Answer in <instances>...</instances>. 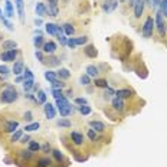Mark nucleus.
I'll return each mask as SVG.
<instances>
[{
  "mask_svg": "<svg viewBox=\"0 0 167 167\" xmlns=\"http://www.w3.org/2000/svg\"><path fill=\"white\" fill-rule=\"evenodd\" d=\"M137 2H139V0H128L127 3H128V6H130V7H133V9H134V6L137 5Z\"/></svg>",
  "mask_w": 167,
  "mask_h": 167,
  "instance_id": "59",
  "label": "nucleus"
},
{
  "mask_svg": "<svg viewBox=\"0 0 167 167\" xmlns=\"http://www.w3.org/2000/svg\"><path fill=\"white\" fill-rule=\"evenodd\" d=\"M51 86H52L53 89H62L63 86H65V84L61 79H53V81H51Z\"/></svg>",
  "mask_w": 167,
  "mask_h": 167,
  "instance_id": "35",
  "label": "nucleus"
},
{
  "mask_svg": "<svg viewBox=\"0 0 167 167\" xmlns=\"http://www.w3.org/2000/svg\"><path fill=\"white\" fill-rule=\"evenodd\" d=\"M29 141H30V137H29L28 134H26V135H22V139H20V143H22V144H26V143H29Z\"/></svg>",
  "mask_w": 167,
  "mask_h": 167,
  "instance_id": "56",
  "label": "nucleus"
},
{
  "mask_svg": "<svg viewBox=\"0 0 167 167\" xmlns=\"http://www.w3.org/2000/svg\"><path fill=\"white\" fill-rule=\"evenodd\" d=\"M28 148L30 150V151H33V153H38L39 150H40V144H39L38 141H35V140H30Z\"/></svg>",
  "mask_w": 167,
  "mask_h": 167,
  "instance_id": "28",
  "label": "nucleus"
},
{
  "mask_svg": "<svg viewBox=\"0 0 167 167\" xmlns=\"http://www.w3.org/2000/svg\"><path fill=\"white\" fill-rule=\"evenodd\" d=\"M62 28H63V32H65L66 36H71V35L75 33V29H74V26H72L71 23H65Z\"/></svg>",
  "mask_w": 167,
  "mask_h": 167,
  "instance_id": "32",
  "label": "nucleus"
},
{
  "mask_svg": "<svg viewBox=\"0 0 167 167\" xmlns=\"http://www.w3.org/2000/svg\"><path fill=\"white\" fill-rule=\"evenodd\" d=\"M94 85L98 86V88H108V81L107 79H100V78H95V82H94Z\"/></svg>",
  "mask_w": 167,
  "mask_h": 167,
  "instance_id": "33",
  "label": "nucleus"
},
{
  "mask_svg": "<svg viewBox=\"0 0 167 167\" xmlns=\"http://www.w3.org/2000/svg\"><path fill=\"white\" fill-rule=\"evenodd\" d=\"M51 164H52V160L49 157H40L38 158L36 167H51Z\"/></svg>",
  "mask_w": 167,
  "mask_h": 167,
  "instance_id": "21",
  "label": "nucleus"
},
{
  "mask_svg": "<svg viewBox=\"0 0 167 167\" xmlns=\"http://www.w3.org/2000/svg\"><path fill=\"white\" fill-rule=\"evenodd\" d=\"M75 42H77V46H79V45H86L88 43V38L86 36H79V38H75Z\"/></svg>",
  "mask_w": 167,
  "mask_h": 167,
  "instance_id": "43",
  "label": "nucleus"
},
{
  "mask_svg": "<svg viewBox=\"0 0 167 167\" xmlns=\"http://www.w3.org/2000/svg\"><path fill=\"white\" fill-rule=\"evenodd\" d=\"M48 7H58V0H48Z\"/></svg>",
  "mask_w": 167,
  "mask_h": 167,
  "instance_id": "57",
  "label": "nucleus"
},
{
  "mask_svg": "<svg viewBox=\"0 0 167 167\" xmlns=\"http://www.w3.org/2000/svg\"><path fill=\"white\" fill-rule=\"evenodd\" d=\"M52 154H53V157L56 158L58 161H62V160H63V154L61 153L59 150H53V151H52Z\"/></svg>",
  "mask_w": 167,
  "mask_h": 167,
  "instance_id": "48",
  "label": "nucleus"
},
{
  "mask_svg": "<svg viewBox=\"0 0 167 167\" xmlns=\"http://www.w3.org/2000/svg\"><path fill=\"white\" fill-rule=\"evenodd\" d=\"M35 25H36V26H40V25H43V22H42V19H38V17H36V19H35Z\"/></svg>",
  "mask_w": 167,
  "mask_h": 167,
  "instance_id": "60",
  "label": "nucleus"
},
{
  "mask_svg": "<svg viewBox=\"0 0 167 167\" xmlns=\"http://www.w3.org/2000/svg\"><path fill=\"white\" fill-rule=\"evenodd\" d=\"M154 22H156V28H157V32L158 35L164 38L167 33V29H166V20H164V16L161 14L160 10L156 12V17H154Z\"/></svg>",
  "mask_w": 167,
  "mask_h": 167,
  "instance_id": "4",
  "label": "nucleus"
},
{
  "mask_svg": "<svg viewBox=\"0 0 167 167\" xmlns=\"http://www.w3.org/2000/svg\"><path fill=\"white\" fill-rule=\"evenodd\" d=\"M118 6V0H104L102 2V10L105 13H112Z\"/></svg>",
  "mask_w": 167,
  "mask_h": 167,
  "instance_id": "6",
  "label": "nucleus"
},
{
  "mask_svg": "<svg viewBox=\"0 0 167 167\" xmlns=\"http://www.w3.org/2000/svg\"><path fill=\"white\" fill-rule=\"evenodd\" d=\"M75 104H78V105H86L88 104V101H86V98H75Z\"/></svg>",
  "mask_w": 167,
  "mask_h": 167,
  "instance_id": "54",
  "label": "nucleus"
},
{
  "mask_svg": "<svg viewBox=\"0 0 167 167\" xmlns=\"http://www.w3.org/2000/svg\"><path fill=\"white\" fill-rule=\"evenodd\" d=\"M22 135H23V130H19V128H17L13 134H12V137H10V141H12V143H16L17 140L22 139Z\"/></svg>",
  "mask_w": 167,
  "mask_h": 167,
  "instance_id": "29",
  "label": "nucleus"
},
{
  "mask_svg": "<svg viewBox=\"0 0 167 167\" xmlns=\"http://www.w3.org/2000/svg\"><path fill=\"white\" fill-rule=\"evenodd\" d=\"M19 128V123L16 120H10L5 123V131L6 133H14L16 130Z\"/></svg>",
  "mask_w": 167,
  "mask_h": 167,
  "instance_id": "13",
  "label": "nucleus"
},
{
  "mask_svg": "<svg viewBox=\"0 0 167 167\" xmlns=\"http://www.w3.org/2000/svg\"><path fill=\"white\" fill-rule=\"evenodd\" d=\"M48 14L56 17L58 14H59V7H48Z\"/></svg>",
  "mask_w": 167,
  "mask_h": 167,
  "instance_id": "46",
  "label": "nucleus"
},
{
  "mask_svg": "<svg viewBox=\"0 0 167 167\" xmlns=\"http://www.w3.org/2000/svg\"><path fill=\"white\" fill-rule=\"evenodd\" d=\"M35 56H36V59H38L40 63H45V58H43V52H40V51H36L35 52Z\"/></svg>",
  "mask_w": 167,
  "mask_h": 167,
  "instance_id": "50",
  "label": "nucleus"
},
{
  "mask_svg": "<svg viewBox=\"0 0 167 167\" xmlns=\"http://www.w3.org/2000/svg\"><path fill=\"white\" fill-rule=\"evenodd\" d=\"M56 74H58V78H61V79H68V78L71 77V72L68 71L66 68H61Z\"/></svg>",
  "mask_w": 167,
  "mask_h": 167,
  "instance_id": "27",
  "label": "nucleus"
},
{
  "mask_svg": "<svg viewBox=\"0 0 167 167\" xmlns=\"http://www.w3.org/2000/svg\"><path fill=\"white\" fill-rule=\"evenodd\" d=\"M17 98H19V94H17V91L13 85H7L0 92V102L2 104H12Z\"/></svg>",
  "mask_w": 167,
  "mask_h": 167,
  "instance_id": "1",
  "label": "nucleus"
},
{
  "mask_svg": "<svg viewBox=\"0 0 167 167\" xmlns=\"http://www.w3.org/2000/svg\"><path fill=\"white\" fill-rule=\"evenodd\" d=\"M86 75H88V77H92V78H97L100 75V69H98L95 65H88V66H86Z\"/></svg>",
  "mask_w": 167,
  "mask_h": 167,
  "instance_id": "18",
  "label": "nucleus"
},
{
  "mask_svg": "<svg viewBox=\"0 0 167 167\" xmlns=\"http://www.w3.org/2000/svg\"><path fill=\"white\" fill-rule=\"evenodd\" d=\"M23 78H25V79H33V72L30 71L29 68H25V71H23Z\"/></svg>",
  "mask_w": 167,
  "mask_h": 167,
  "instance_id": "45",
  "label": "nucleus"
},
{
  "mask_svg": "<svg viewBox=\"0 0 167 167\" xmlns=\"http://www.w3.org/2000/svg\"><path fill=\"white\" fill-rule=\"evenodd\" d=\"M111 105H112V110L118 111V112H121V111H124V107H125V102L123 98H118V97H114L112 100H111Z\"/></svg>",
  "mask_w": 167,
  "mask_h": 167,
  "instance_id": "7",
  "label": "nucleus"
},
{
  "mask_svg": "<svg viewBox=\"0 0 167 167\" xmlns=\"http://www.w3.org/2000/svg\"><path fill=\"white\" fill-rule=\"evenodd\" d=\"M158 10L161 12V14L164 17H167V0H161L158 5Z\"/></svg>",
  "mask_w": 167,
  "mask_h": 167,
  "instance_id": "36",
  "label": "nucleus"
},
{
  "mask_svg": "<svg viewBox=\"0 0 167 167\" xmlns=\"http://www.w3.org/2000/svg\"><path fill=\"white\" fill-rule=\"evenodd\" d=\"M84 53H85L88 58H91V59H94V58L98 56V51H97V48L94 46V45H86L85 48H84Z\"/></svg>",
  "mask_w": 167,
  "mask_h": 167,
  "instance_id": "14",
  "label": "nucleus"
},
{
  "mask_svg": "<svg viewBox=\"0 0 167 167\" xmlns=\"http://www.w3.org/2000/svg\"><path fill=\"white\" fill-rule=\"evenodd\" d=\"M89 127L92 130H95L97 133H104L105 131V124L104 123H101V121H97V120L89 121Z\"/></svg>",
  "mask_w": 167,
  "mask_h": 167,
  "instance_id": "16",
  "label": "nucleus"
},
{
  "mask_svg": "<svg viewBox=\"0 0 167 167\" xmlns=\"http://www.w3.org/2000/svg\"><path fill=\"white\" fill-rule=\"evenodd\" d=\"M35 12H36V14L39 17H45V16H48V6L45 3H42V2H39L35 6Z\"/></svg>",
  "mask_w": 167,
  "mask_h": 167,
  "instance_id": "10",
  "label": "nucleus"
},
{
  "mask_svg": "<svg viewBox=\"0 0 167 167\" xmlns=\"http://www.w3.org/2000/svg\"><path fill=\"white\" fill-rule=\"evenodd\" d=\"M56 107H58L59 114L62 115V117H68V115H71L72 112H74V107H72L71 102L68 101L66 97H62V98L56 100Z\"/></svg>",
  "mask_w": 167,
  "mask_h": 167,
  "instance_id": "2",
  "label": "nucleus"
},
{
  "mask_svg": "<svg viewBox=\"0 0 167 167\" xmlns=\"http://www.w3.org/2000/svg\"><path fill=\"white\" fill-rule=\"evenodd\" d=\"M43 36L42 35H36L33 38V46H35V49L36 51H39V49H42V46H43Z\"/></svg>",
  "mask_w": 167,
  "mask_h": 167,
  "instance_id": "22",
  "label": "nucleus"
},
{
  "mask_svg": "<svg viewBox=\"0 0 167 167\" xmlns=\"http://www.w3.org/2000/svg\"><path fill=\"white\" fill-rule=\"evenodd\" d=\"M78 110H79V112H81L82 115L91 114V107H88V104H86V105H79V107H78Z\"/></svg>",
  "mask_w": 167,
  "mask_h": 167,
  "instance_id": "39",
  "label": "nucleus"
},
{
  "mask_svg": "<svg viewBox=\"0 0 167 167\" xmlns=\"http://www.w3.org/2000/svg\"><path fill=\"white\" fill-rule=\"evenodd\" d=\"M2 22H3V25H5L6 28L9 29V30H14V28H13V25L10 23L9 20H7V17H5V16H3V17H2Z\"/></svg>",
  "mask_w": 167,
  "mask_h": 167,
  "instance_id": "49",
  "label": "nucleus"
},
{
  "mask_svg": "<svg viewBox=\"0 0 167 167\" xmlns=\"http://www.w3.org/2000/svg\"><path fill=\"white\" fill-rule=\"evenodd\" d=\"M66 46H69L71 49H75V48H77V42H75V38H68Z\"/></svg>",
  "mask_w": 167,
  "mask_h": 167,
  "instance_id": "51",
  "label": "nucleus"
},
{
  "mask_svg": "<svg viewBox=\"0 0 167 167\" xmlns=\"http://www.w3.org/2000/svg\"><path fill=\"white\" fill-rule=\"evenodd\" d=\"M49 65L51 66H59L61 65V61H59V58H56V56H49Z\"/></svg>",
  "mask_w": 167,
  "mask_h": 167,
  "instance_id": "41",
  "label": "nucleus"
},
{
  "mask_svg": "<svg viewBox=\"0 0 167 167\" xmlns=\"http://www.w3.org/2000/svg\"><path fill=\"white\" fill-rule=\"evenodd\" d=\"M51 92H52V95H53V98H55V100H59V98L65 97V95H63V92H62V89H53V88H52V91H51Z\"/></svg>",
  "mask_w": 167,
  "mask_h": 167,
  "instance_id": "44",
  "label": "nucleus"
},
{
  "mask_svg": "<svg viewBox=\"0 0 167 167\" xmlns=\"http://www.w3.org/2000/svg\"><path fill=\"white\" fill-rule=\"evenodd\" d=\"M19 156L23 158V160H30V158H32V156H33V151H30L29 148H28V150H20Z\"/></svg>",
  "mask_w": 167,
  "mask_h": 167,
  "instance_id": "30",
  "label": "nucleus"
},
{
  "mask_svg": "<svg viewBox=\"0 0 167 167\" xmlns=\"http://www.w3.org/2000/svg\"><path fill=\"white\" fill-rule=\"evenodd\" d=\"M42 51L45 53H48V55H53L55 51H56V43L53 42V40H49V42H45L42 46Z\"/></svg>",
  "mask_w": 167,
  "mask_h": 167,
  "instance_id": "12",
  "label": "nucleus"
},
{
  "mask_svg": "<svg viewBox=\"0 0 167 167\" xmlns=\"http://www.w3.org/2000/svg\"><path fill=\"white\" fill-rule=\"evenodd\" d=\"M14 5L17 9V14H19L20 22H25V0H14Z\"/></svg>",
  "mask_w": 167,
  "mask_h": 167,
  "instance_id": "11",
  "label": "nucleus"
},
{
  "mask_svg": "<svg viewBox=\"0 0 167 167\" xmlns=\"http://www.w3.org/2000/svg\"><path fill=\"white\" fill-rule=\"evenodd\" d=\"M69 139H71V141L75 144V146L84 144V135H82L81 133H78V131H71V133H69Z\"/></svg>",
  "mask_w": 167,
  "mask_h": 167,
  "instance_id": "9",
  "label": "nucleus"
},
{
  "mask_svg": "<svg viewBox=\"0 0 167 167\" xmlns=\"http://www.w3.org/2000/svg\"><path fill=\"white\" fill-rule=\"evenodd\" d=\"M43 111H45V115H46V118L48 120H53L56 117V110H55V107H53L51 102H46V104H43Z\"/></svg>",
  "mask_w": 167,
  "mask_h": 167,
  "instance_id": "8",
  "label": "nucleus"
},
{
  "mask_svg": "<svg viewBox=\"0 0 167 167\" xmlns=\"http://www.w3.org/2000/svg\"><path fill=\"white\" fill-rule=\"evenodd\" d=\"M42 150H43V153H49V151H52V147H51L49 143H45L42 146Z\"/></svg>",
  "mask_w": 167,
  "mask_h": 167,
  "instance_id": "55",
  "label": "nucleus"
},
{
  "mask_svg": "<svg viewBox=\"0 0 167 167\" xmlns=\"http://www.w3.org/2000/svg\"><path fill=\"white\" fill-rule=\"evenodd\" d=\"M2 48L5 49V51H12V49L17 48V43L14 42V40H5V42L2 43Z\"/></svg>",
  "mask_w": 167,
  "mask_h": 167,
  "instance_id": "24",
  "label": "nucleus"
},
{
  "mask_svg": "<svg viewBox=\"0 0 167 167\" xmlns=\"http://www.w3.org/2000/svg\"><path fill=\"white\" fill-rule=\"evenodd\" d=\"M23 118H25V121L30 123V121L33 120V115H32V112H30V111H26V112L23 114Z\"/></svg>",
  "mask_w": 167,
  "mask_h": 167,
  "instance_id": "52",
  "label": "nucleus"
},
{
  "mask_svg": "<svg viewBox=\"0 0 167 167\" xmlns=\"http://www.w3.org/2000/svg\"><path fill=\"white\" fill-rule=\"evenodd\" d=\"M2 14H3V12H2V9H0V19H2V17H3V16H2Z\"/></svg>",
  "mask_w": 167,
  "mask_h": 167,
  "instance_id": "63",
  "label": "nucleus"
},
{
  "mask_svg": "<svg viewBox=\"0 0 167 167\" xmlns=\"http://www.w3.org/2000/svg\"><path fill=\"white\" fill-rule=\"evenodd\" d=\"M17 55H19V51H17V49L5 51V52H2V55H0V59H2L3 62H14L16 58H17Z\"/></svg>",
  "mask_w": 167,
  "mask_h": 167,
  "instance_id": "5",
  "label": "nucleus"
},
{
  "mask_svg": "<svg viewBox=\"0 0 167 167\" xmlns=\"http://www.w3.org/2000/svg\"><path fill=\"white\" fill-rule=\"evenodd\" d=\"M58 40H59V43H61L62 46H66V43H68L66 35H62V36H59V38H58Z\"/></svg>",
  "mask_w": 167,
  "mask_h": 167,
  "instance_id": "53",
  "label": "nucleus"
},
{
  "mask_svg": "<svg viewBox=\"0 0 167 167\" xmlns=\"http://www.w3.org/2000/svg\"><path fill=\"white\" fill-rule=\"evenodd\" d=\"M133 95V91L131 89H118L115 91V97H118V98H130V97Z\"/></svg>",
  "mask_w": 167,
  "mask_h": 167,
  "instance_id": "20",
  "label": "nucleus"
},
{
  "mask_svg": "<svg viewBox=\"0 0 167 167\" xmlns=\"http://www.w3.org/2000/svg\"><path fill=\"white\" fill-rule=\"evenodd\" d=\"M144 0H139L137 2V5L134 6V16L137 17V19H140L141 17V14H143V12H144Z\"/></svg>",
  "mask_w": 167,
  "mask_h": 167,
  "instance_id": "17",
  "label": "nucleus"
},
{
  "mask_svg": "<svg viewBox=\"0 0 167 167\" xmlns=\"http://www.w3.org/2000/svg\"><path fill=\"white\" fill-rule=\"evenodd\" d=\"M58 125H59V127H63V128H69L72 124L68 118H61L59 121H58Z\"/></svg>",
  "mask_w": 167,
  "mask_h": 167,
  "instance_id": "38",
  "label": "nucleus"
},
{
  "mask_svg": "<svg viewBox=\"0 0 167 167\" xmlns=\"http://www.w3.org/2000/svg\"><path fill=\"white\" fill-rule=\"evenodd\" d=\"M10 74V69L6 65H0V75H3V77H7Z\"/></svg>",
  "mask_w": 167,
  "mask_h": 167,
  "instance_id": "47",
  "label": "nucleus"
},
{
  "mask_svg": "<svg viewBox=\"0 0 167 167\" xmlns=\"http://www.w3.org/2000/svg\"><path fill=\"white\" fill-rule=\"evenodd\" d=\"M40 128V124L39 123H29V124H26V127H25V131L26 133H33V131H38V130Z\"/></svg>",
  "mask_w": 167,
  "mask_h": 167,
  "instance_id": "25",
  "label": "nucleus"
},
{
  "mask_svg": "<svg viewBox=\"0 0 167 167\" xmlns=\"http://www.w3.org/2000/svg\"><path fill=\"white\" fill-rule=\"evenodd\" d=\"M56 29H58V25H55V23L45 25V30H46V33H49L51 36H56Z\"/></svg>",
  "mask_w": 167,
  "mask_h": 167,
  "instance_id": "23",
  "label": "nucleus"
},
{
  "mask_svg": "<svg viewBox=\"0 0 167 167\" xmlns=\"http://www.w3.org/2000/svg\"><path fill=\"white\" fill-rule=\"evenodd\" d=\"M23 81H25L23 75H19V77H16V79H14V82H16V84H20V82H23Z\"/></svg>",
  "mask_w": 167,
  "mask_h": 167,
  "instance_id": "58",
  "label": "nucleus"
},
{
  "mask_svg": "<svg viewBox=\"0 0 167 167\" xmlns=\"http://www.w3.org/2000/svg\"><path fill=\"white\" fill-rule=\"evenodd\" d=\"M5 13L6 17H13L14 16V9H13V3L10 0H6V7H5Z\"/></svg>",
  "mask_w": 167,
  "mask_h": 167,
  "instance_id": "19",
  "label": "nucleus"
},
{
  "mask_svg": "<svg viewBox=\"0 0 167 167\" xmlns=\"http://www.w3.org/2000/svg\"><path fill=\"white\" fill-rule=\"evenodd\" d=\"M43 77H45V79L46 81H53V79H58V74L56 72H53V71H46L45 74H43Z\"/></svg>",
  "mask_w": 167,
  "mask_h": 167,
  "instance_id": "31",
  "label": "nucleus"
},
{
  "mask_svg": "<svg viewBox=\"0 0 167 167\" xmlns=\"http://www.w3.org/2000/svg\"><path fill=\"white\" fill-rule=\"evenodd\" d=\"M32 89H33L35 92H36V91H40V86H39V84H38V85L35 84V85H33V88H32Z\"/></svg>",
  "mask_w": 167,
  "mask_h": 167,
  "instance_id": "61",
  "label": "nucleus"
},
{
  "mask_svg": "<svg viewBox=\"0 0 167 167\" xmlns=\"http://www.w3.org/2000/svg\"><path fill=\"white\" fill-rule=\"evenodd\" d=\"M36 100H38V102L39 104H46V102H48V95H46V92H45V91H38V97H36Z\"/></svg>",
  "mask_w": 167,
  "mask_h": 167,
  "instance_id": "26",
  "label": "nucleus"
},
{
  "mask_svg": "<svg viewBox=\"0 0 167 167\" xmlns=\"http://www.w3.org/2000/svg\"><path fill=\"white\" fill-rule=\"evenodd\" d=\"M35 85V79H25L23 81V89L26 91V92H29V91L33 88Z\"/></svg>",
  "mask_w": 167,
  "mask_h": 167,
  "instance_id": "34",
  "label": "nucleus"
},
{
  "mask_svg": "<svg viewBox=\"0 0 167 167\" xmlns=\"http://www.w3.org/2000/svg\"><path fill=\"white\" fill-rule=\"evenodd\" d=\"M12 71H13V74L16 75V77H19V75H22L25 71V63L23 61H16V62L13 63V68H12Z\"/></svg>",
  "mask_w": 167,
  "mask_h": 167,
  "instance_id": "15",
  "label": "nucleus"
},
{
  "mask_svg": "<svg viewBox=\"0 0 167 167\" xmlns=\"http://www.w3.org/2000/svg\"><path fill=\"white\" fill-rule=\"evenodd\" d=\"M112 95H115V91L112 89V88H110V86H108V88H105V91H104V100H111V97Z\"/></svg>",
  "mask_w": 167,
  "mask_h": 167,
  "instance_id": "37",
  "label": "nucleus"
},
{
  "mask_svg": "<svg viewBox=\"0 0 167 167\" xmlns=\"http://www.w3.org/2000/svg\"><path fill=\"white\" fill-rule=\"evenodd\" d=\"M154 28H156L154 17L153 16H148L143 25V29H141V33H143L144 38H147V39L151 38V36H153V32H154Z\"/></svg>",
  "mask_w": 167,
  "mask_h": 167,
  "instance_id": "3",
  "label": "nucleus"
},
{
  "mask_svg": "<svg viewBox=\"0 0 167 167\" xmlns=\"http://www.w3.org/2000/svg\"><path fill=\"white\" fill-rule=\"evenodd\" d=\"M120 3H127V2H128V0H118Z\"/></svg>",
  "mask_w": 167,
  "mask_h": 167,
  "instance_id": "62",
  "label": "nucleus"
},
{
  "mask_svg": "<svg viewBox=\"0 0 167 167\" xmlns=\"http://www.w3.org/2000/svg\"><path fill=\"white\" fill-rule=\"evenodd\" d=\"M79 84H81V85H89L91 84V77H88V75H81V77H79Z\"/></svg>",
  "mask_w": 167,
  "mask_h": 167,
  "instance_id": "40",
  "label": "nucleus"
},
{
  "mask_svg": "<svg viewBox=\"0 0 167 167\" xmlns=\"http://www.w3.org/2000/svg\"><path fill=\"white\" fill-rule=\"evenodd\" d=\"M86 135H88V139L91 140V141H94V143H95L97 141V139H98V137H97V131L95 130H88V133H86Z\"/></svg>",
  "mask_w": 167,
  "mask_h": 167,
  "instance_id": "42",
  "label": "nucleus"
}]
</instances>
